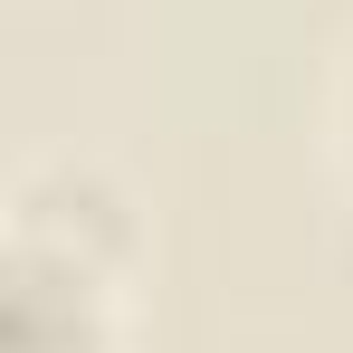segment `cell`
I'll return each mask as SVG.
<instances>
[{"mask_svg": "<svg viewBox=\"0 0 353 353\" xmlns=\"http://www.w3.org/2000/svg\"><path fill=\"white\" fill-rule=\"evenodd\" d=\"M10 239L29 248H58V258H86L134 287L143 268V220H134V191H124L105 163H77V153H48L10 181Z\"/></svg>", "mask_w": 353, "mask_h": 353, "instance_id": "6da1fadb", "label": "cell"}, {"mask_svg": "<svg viewBox=\"0 0 353 353\" xmlns=\"http://www.w3.org/2000/svg\"><path fill=\"white\" fill-rule=\"evenodd\" d=\"M10 353H124V277L10 239Z\"/></svg>", "mask_w": 353, "mask_h": 353, "instance_id": "7a4b0ae2", "label": "cell"}, {"mask_svg": "<svg viewBox=\"0 0 353 353\" xmlns=\"http://www.w3.org/2000/svg\"><path fill=\"white\" fill-rule=\"evenodd\" d=\"M334 153H344V172H353V48L334 67Z\"/></svg>", "mask_w": 353, "mask_h": 353, "instance_id": "3957f363", "label": "cell"}]
</instances>
